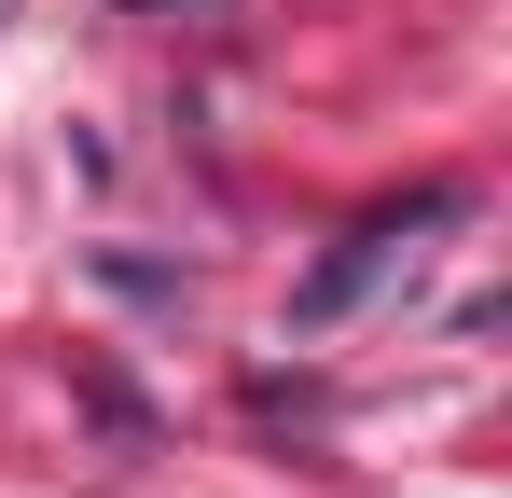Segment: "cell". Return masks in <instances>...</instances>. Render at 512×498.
Returning <instances> with one entry per match:
<instances>
[{"label":"cell","instance_id":"2","mask_svg":"<svg viewBox=\"0 0 512 498\" xmlns=\"http://www.w3.org/2000/svg\"><path fill=\"white\" fill-rule=\"evenodd\" d=\"M125 14H167V0H125Z\"/></svg>","mask_w":512,"mask_h":498},{"label":"cell","instance_id":"1","mask_svg":"<svg viewBox=\"0 0 512 498\" xmlns=\"http://www.w3.org/2000/svg\"><path fill=\"white\" fill-rule=\"evenodd\" d=\"M429 222H457V180L360 208V222H346V249L319 263V277H305V291H291V319H305V332H333L346 305H374V291H388V263H416V236H429Z\"/></svg>","mask_w":512,"mask_h":498}]
</instances>
